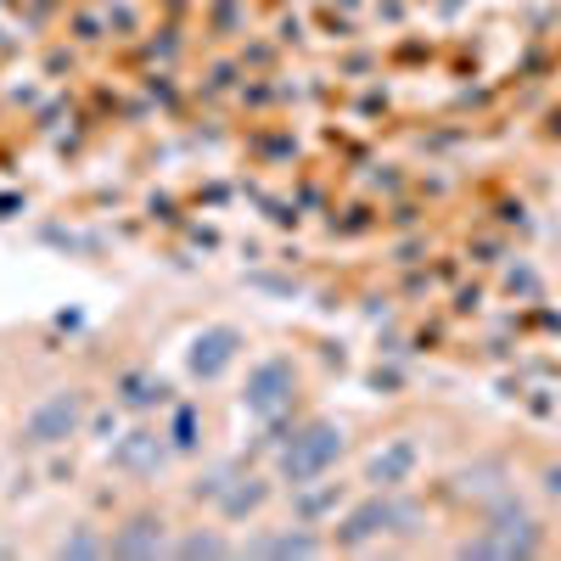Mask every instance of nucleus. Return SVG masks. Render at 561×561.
I'll list each match as a JSON object with an SVG mask.
<instances>
[{
    "label": "nucleus",
    "instance_id": "obj_1",
    "mask_svg": "<svg viewBox=\"0 0 561 561\" xmlns=\"http://www.w3.org/2000/svg\"><path fill=\"white\" fill-rule=\"evenodd\" d=\"M337 460H343V427L337 421H304L293 433V444H280V483L287 489L320 483Z\"/></svg>",
    "mask_w": 561,
    "mask_h": 561
},
{
    "label": "nucleus",
    "instance_id": "obj_2",
    "mask_svg": "<svg viewBox=\"0 0 561 561\" xmlns=\"http://www.w3.org/2000/svg\"><path fill=\"white\" fill-rule=\"evenodd\" d=\"M84 427V393L79 388H57V393H45L28 421H23V449H57L68 444L73 433Z\"/></svg>",
    "mask_w": 561,
    "mask_h": 561
},
{
    "label": "nucleus",
    "instance_id": "obj_3",
    "mask_svg": "<svg viewBox=\"0 0 561 561\" xmlns=\"http://www.w3.org/2000/svg\"><path fill=\"white\" fill-rule=\"evenodd\" d=\"M410 523H415V511H404V505L388 500V489H382V494H370V500H359V505L343 511L337 545H343V550H365L370 539H382V534H410Z\"/></svg>",
    "mask_w": 561,
    "mask_h": 561
},
{
    "label": "nucleus",
    "instance_id": "obj_4",
    "mask_svg": "<svg viewBox=\"0 0 561 561\" xmlns=\"http://www.w3.org/2000/svg\"><path fill=\"white\" fill-rule=\"evenodd\" d=\"M293 399H298V365L293 359H259L253 370H248V388H242V410L248 415H259V421H280L293 410Z\"/></svg>",
    "mask_w": 561,
    "mask_h": 561
},
{
    "label": "nucleus",
    "instance_id": "obj_5",
    "mask_svg": "<svg viewBox=\"0 0 561 561\" xmlns=\"http://www.w3.org/2000/svg\"><path fill=\"white\" fill-rule=\"evenodd\" d=\"M545 550V534L534 517H523V511H505V517H494L483 534H472L460 545V556H505V561H517V556H539Z\"/></svg>",
    "mask_w": 561,
    "mask_h": 561
},
{
    "label": "nucleus",
    "instance_id": "obj_6",
    "mask_svg": "<svg viewBox=\"0 0 561 561\" xmlns=\"http://www.w3.org/2000/svg\"><path fill=\"white\" fill-rule=\"evenodd\" d=\"M248 337L237 332V325H208V332L192 337V348H185V370H192L197 382H219L230 365L242 359Z\"/></svg>",
    "mask_w": 561,
    "mask_h": 561
},
{
    "label": "nucleus",
    "instance_id": "obj_7",
    "mask_svg": "<svg viewBox=\"0 0 561 561\" xmlns=\"http://www.w3.org/2000/svg\"><path fill=\"white\" fill-rule=\"evenodd\" d=\"M169 550V523L158 511H135L124 528H113L107 539V556H124V561H147V556H163Z\"/></svg>",
    "mask_w": 561,
    "mask_h": 561
},
{
    "label": "nucleus",
    "instance_id": "obj_8",
    "mask_svg": "<svg viewBox=\"0 0 561 561\" xmlns=\"http://www.w3.org/2000/svg\"><path fill=\"white\" fill-rule=\"evenodd\" d=\"M169 433H152V427H135V433H124V438H113V466L118 472H129V478H152L158 466L169 460Z\"/></svg>",
    "mask_w": 561,
    "mask_h": 561
},
{
    "label": "nucleus",
    "instance_id": "obj_9",
    "mask_svg": "<svg viewBox=\"0 0 561 561\" xmlns=\"http://www.w3.org/2000/svg\"><path fill=\"white\" fill-rule=\"evenodd\" d=\"M415 460H421V449L410 444V438H393L388 449H377V455H370V466H365V478L370 483H377V489H404L410 478H415Z\"/></svg>",
    "mask_w": 561,
    "mask_h": 561
},
{
    "label": "nucleus",
    "instance_id": "obj_10",
    "mask_svg": "<svg viewBox=\"0 0 561 561\" xmlns=\"http://www.w3.org/2000/svg\"><path fill=\"white\" fill-rule=\"evenodd\" d=\"M248 556H320V539H314L309 523H304V528H293V534H259V539L248 545Z\"/></svg>",
    "mask_w": 561,
    "mask_h": 561
},
{
    "label": "nucleus",
    "instance_id": "obj_11",
    "mask_svg": "<svg viewBox=\"0 0 561 561\" xmlns=\"http://www.w3.org/2000/svg\"><path fill=\"white\" fill-rule=\"evenodd\" d=\"M163 382L158 377H147V370H124L118 377V404L124 410H152V404H163Z\"/></svg>",
    "mask_w": 561,
    "mask_h": 561
},
{
    "label": "nucleus",
    "instance_id": "obj_12",
    "mask_svg": "<svg viewBox=\"0 0 561 561\" xmlns=\"http://www.w3.org/2000/svg\"><path fill=\"white\" fill-rule=\"evenodd\" d=\"M264 500H270V483H264V478H237V483L225 489L219 511H225V517H253Z\"/></svg>",
    "mask_w": 561,
    "mask_h": 561
},
{
    "label": "nucleus",
    "instance_id": "obj_13",
    "mask_svg": "<svg viewBox=\"0 0 561 561\" xmlns=\"http://www.w3.org/2000/svg\"><path fill=\"white\" fill-rule=\"evenodd\" d=\"M293 500H298V523H320L325 511H337V483H325V489H314V483H304V489H293Z\"/></svg>",
    "mask_w": 561,
    "mask_h": 561
},
{
    "label": "nucleus",
    "instance_id": "obj_14",
    "mask_svg": "<svg viewBox=\"0 0 561 561\" xmlns=\"http://www.w3.org/2000/svg\"><path fill=\"white\" fill-rule=\"evenodd\" d=\"M169 444H174V455H192L203 438H197V410L192 404H180L174 410V421H169Z\"/></svg>",
    "mask_w": 561,
    "mask_h": 561
},
{
    "label": "nucleus",
    "instance_id": "obj_15",
    "mask_svg": "<svg viewBox=\"0 0 561 561\" xmlns=\"http://www.w3.org/2000/svg\"><path fill=\"white\" fill-rule=\"evenodd\" d=\"M174 556H237V545L225 534H185V539H174Z\"/></svg>",
    "mask_w": 561,
    "mask_h": 561
},
{
    "label": "nucleus",
    "instance_id": "obj_16",
    "mask_svg": "<svg viewBox=\"0 0 561 561\" xmlns=\"http://www.w3.org/2000/svg\"><path fill=\"white\" fill-rule=\"evenodd\" d=\"M57 556H107V539H102L96 528H90V523H79V528L57 545Z\"/></svg>",
    "mask_w": 561,
    "mask_h": 561
},
{
    "label": "nucleus",
    "instance_id": "obj_17",
    "mask_svg": "<svg viewBox=\"0 0 561 561\" xmlns=\"http://www.w3.org/2000/svg\"><path fill=\"white\" fill-rule=\"evenodd\" d=\"M237 478H242L237 466H219V472H208V478H197V483H192V500H214V505H219V500H225V489L237 483Z\"/></svg>",
    "mask_w": 561,
    "mask_h": 561
},
{
    "label": "nucleus",
    "instance_id": "obj_18",
    "mask_svg": "<svg viewBox=\"0 0 561 561\" xmlns=\"http://www.w3.org/2000/svg\"><path fill=\"white\" fill-rule=\"evenodd\" d=\"M545 489H550V494H561V466H550V472H545Z\"/></svg>",
    "mask_w": 561,
    "mask_h": 561
},
{
    "label": "nucleus",
    "instance_id": "obj_19",
    "mask_svg": "<svg viewBox=\"0 0 561 561\" xmlns=\"http://www.w3.org/2000/svg\"><path fill=\"white\" fill-rule=\"evenodd\" d=\"M0 556H12V545H7V539H0Z\"/></svg>",
    "mask_w": 561,
    "mask_h": 561
}]
</instances>
